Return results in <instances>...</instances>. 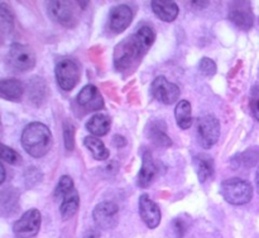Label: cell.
Masks as SVG:
<instances>
[{"label": "cell", "mask_w": 259, "mask_h": 238, "mask_svg": "<svg viewBox=\"0 0 259 238\" xmlns=\"http://www.w3.org/2000/svg\"><path fill=\"white\" fill-rule=\"evenodd\" d=\"M157 173V166L154 164L153 158H152L149 151H144L143 154V161H142V168L139 170L138 178H137V184L139 188H148L152 184V182L156 178Z\"/></svg>", "instance_id": "obj_15"}, {"label": "cell", "mask_w": 259, "mask_h": 238, "mask_svg": "<svg viewBox=\"0 0 259 238\" xmlns=\"http://www.w3.org/2000/svg\"><path fill=\"white\" fill-rule=\"evenodd\" d=\"M151 93L157 101L164 105H172L180 97V87L175 83L169 82L164 76H158L154 78L151 86Z\"/></svg>", "instance_id": "obj_10"}, {"label": "cell", "mask_w": 259, "mask_h": 238, "mask_svg": "<svg viewBox=\"0 0 259 238\" xmlns=\"http://www.w3.org/2000/svg\"><path fill=\"white\" fill-rule=\"evenodd\" d=\"M133 10L129 5L120 4L110 10L108 19V29L113 34H120L131 25L133 20Z\"/></svg>", "instance_id": "obj_11"}, {"label": "cell", "mask_w": 259, "mask_h": 238, "mask_svg": "<svg viewBox=\"0 0 259 238\" xmlns=\"http://www.w3.org/2000/svg\"><path fill=\"white\" fill-rule=\"evenodd\" d=\"M22 146L30 156L38 159L43 158L52 148V133L45 124L34 123L28 124L22 133Z\"/></svg>", "instance_id": "obj_2"}, {"label": "cell", "mask_w": 259, "mask_h": 238, "mask_svg": "<svg viewBox=\"0 0 259 238\" xmlns=\"http://www.w3.org/2000/svg\"><path fill=\"white\" fill-rule=\"evenodd\" d=\"M111 117L106 113H95L86 123V129L93 136H105L110 131Z\"/></svg>", "instance_id": "obj_20"}, {"label": "cell", "mask_w": 259, "mask_h": 238, "mask_svg": "<svg viewBox=\"0 0 259 238\" xmlns=\"http://www.w3.org/2000/svg\"><path fill=\"white\" fill-rule=\"evenodd\" d=\"M0 156H2L3 161H5L8 164H12V165H19L22 163V156L14 149L4 145V144H2V153H0Z\"/></svg>", "instance_id": "obj_28"}, {"label": "cell", "mask_w": 259, "mask_h": 238, "mask_svg": "<svg viewBox=\"0 0 259 238\" xmlns=\"http://www.w3.org/2000/svg\"><path fill=\"white\" fill-rule=\"evenodd\" d=\"M24 93L22 82L17 78H5L0 81V95L8 101L19 102Z\"/></svg>", "instance_id": "obj_19"}, {"label": "cell", "mask_w": 259, "mask_h": 238, "mask_svg": "<svg viewBox=\"0 0 259 238\" xmlns=\"http://www.w3.org/2000/svg\"><path fill=\"white\" fill-rule=\"evenodd\" d=\"M175 117L180 129L187 130L192 126V107L187 100H181L175 108Z\"/></svg>", "instance_id": "obj_22"}, {"label": "cell", "mask_w": 259, "mask_h": 238, "mask_svg": "<svg viewBox=\"0 0 259 238\" xmlns=\"http://www.w3.org/2000/svg\"><path fill=\"white\" fill-rule=\"evenodd\" d=\"M14 27V18H13L12 10L8 8L5 3L0 4V29L3 34H9Z\"/></svg>", "instance_id": "obj_25"}, {"label": "cell", "mask_w": 259, "mask_h": 238, "mask_svg": "<svg viewBox=\"0 0 259 238\" xmlns=\"http://www.w3.org/2000/svg\"><path fill=\"white\" fill-rule=\"evenodd\" d=\"M0 169H2V179H0V183H4L5 182V175H7V174H5V168H4V164H0Z\"/></svg>", "instance_id": "obj_33"}, {"label": "cell", "mask_w": 259, "mask_h": 238, "mask_svg": "<svg viewBox=\"0 0 259 238\" xmlns=\"http://www.w3.org/2000/svg\"><path fill=\"white\" fill-rule=\"evenodd\" d=\"M156 33L151 25H142L133 34L118 43L114 49V66L121 73L133 72L151 49Z\"/></svg>", "instance_id": "obj_1"}, {"label": "cell", "mask_w": 259, "mask_h": 238, "mask_svg": "<svg viewBox=\"0 0 259 238\" xmlns=\"http://www.w3.org/2000/svg\"><path fill=\"white\" fill-rule=\"evenodd\" d=\"M192 163H194L200 183H206L209 179L214 176V160L211 159V156L206 155V154H197L192 159Z\"/></svg>", "instance_id": "obj_18"}, {"label": "cell", "mask_w": 259, "mask_h": 238, "mask_svg": "<svg viewBox=\"0 0 259 238\" xmlns=\"http://www.w3.org/2000/svg\"><path fill=\"white\" fill-rule=\"evenodd\" d=\"M75 184L71 176L68 175H62L58 181L57 187L55 189V197L56 198H63L66 194L71 193L72 191H75Z\"/></svg>", "instance_id": "obj_26"}, {"label": "cell", "mask_w": 259, "mask_h": 238, "mask_svg": "<svg viewBox=\"0 0 259 238\" xmlns=\"http://www.w3.org/2000/svg\"><path fill=\"white\" fill-rule=\"evenodd\" d=\"M76 101L86 111H99L104 108L103 96H101L98 87L94 85H86L78 92Z\"/></svg>", "instance_id": "obj_14"}, {"label": "cell", "mask_w": 259, "mask_h": 238, "mask_svg": "<svg viewBox=\"0 0 259 238\" xmlns=\"http://www.w3.org/2000/svg\"><path fill=\"white\" fill-rule=\"evenodd\" d=\"M172 227V233H174L175 238H182L186 233L187 228H189V222H186L185 217H179L175 219L171 223Z\"/></svg>", "instance_id": "obj_30"}, {"label": "cell", "mask_w": 259, "mask_h": 238, "mask_svg": "<svg viewBox=\"0 0 259 238\" xmlns=\"http://www.w3.org/2000/svg\"><path fill=\"white\" fill-rule=\"evenodd\" d=\"M148 138L152 143L159 148H169L172 146L171 138L167 134V126L163 120H154L148 126Z\"/></svg>", "instance_id": "obj_16"}, {"label": "cell", "mask_w": 259, "mask_h": 238, "mask_svg": "<svg viewBox=\"0 0 259 238\" xmlns=\"http://www.w3.org/2000/svg\"><path fill=\"white\" fill-rule=\"evenodd\" d=\"M255 184H257V191L259 193V166L257 169V174H255Z\"/></svg>", "instance_id": "obj_35"}, {"label": "cell", "mask_w": 259, "mask_h": 238, "mask_svg": "<svg viewBox=\"0 0 259 238\" xmlns=\"http://www.w3.org/2000/svg\"><path fill=\"white\" fill-rule=\"evenodd\" d=\"M48 96L47 83L43 78L34 77L29 81V100L37 106L42 105Z\"/></svg>", "instance_id": "obj_23"}, {"label": "cell", "mask_w": 259, "mask_h": 238, "mask_svg": "<svg viewBox=\"0 0 259 238\" xmlns=\"http://www.w3.org/2000/svg\"><path fill=\"white\" fill-rule=\"evenodd\" d=\"M55 75L58 86L63 91H71L81 78L80 65L73 58H63L56 65Z\"/></svg>", "instance_id": "obj_6"}, {"label": "cell", "mask_w": 259, "mask_h": 238, "mask_svg": "<svg viewBox=\"0 0 259 238\" xmlns=\"http://www.w3.org/2000/svg\"><path fill=\"white\" fill-rule=\"evenodd\" d=\"M229 19L243 30H249L254 24V14L249 2H234L229 7Z\"/></svg>", "instance_id": "obj_12"}, {"label": "cell", "mask_w": 259, "mask_h": 238, "mask_svg": "<svg viewBox=\"0 0 259 238\" xmlns=\"http://www.w3.org/2000/svg\"><path fill=\"white\" fill-rule=\"evenodd\" d=\"M82 238H99V233L96 231H94V229H90V231H88L83 234Z\"/></svg>", "instance_id": "obj_32"}, {"label": "cell", "mask_w": 259, "mask_h": 238, "mask_svg": "<svg viewBox=\"0 0 259 238\" xmlns=\"http://www.w3.org/2000/svg\"><path fill=\"white\" fill-rule=\"evenodd\" d=\"M7 63L15 71L27 72L34 68L35 66V53L29 45L22 43H13L7 53Z\"/></svg>", "instance_id": "obj_5"}, {"label": "cell", "mask_w": 259, "mask_h": 238, "mask_svg": "<svg viewBox=\"0 0 259 238\" xmlns=\"http://www.w3.org/2000/svg\"><path fill=\"white\" fill-rule=\"evenodd\" d=\"M63 141H65V148L67 151H73L75 149V126L72 123L66 120L63 123Z\"/></svg>", "instance_id": "obj_27"}, {"label": "cell", "mask_w": 259, "mask_h": 238, "mask_svg": "<svg viewBox=\"0 0 259 238\" xmlns=\"http://www.w3.org/2000/svg\"><path fill=\"white\" fill-rule=\"evenodd\" d=\"M83 144H85L86 148L89 149V151L91 153L93 158L96 159V160L103 161L109 158V154L110 153H109L108 148H106L105 144H104L100 139L96 138V136H86V138L83 139Z\"/></svg>", "instance_id": "obj_24"}, {"label": "cell", "mask_w": 259, "mask_h": 238, "mask_svg": "<svg viewBox=\"0 0 259 238\" xmlns=\"http://www.w3.org/2000/svg\"><path fill=\"white\" fill-rule=\"evenodd\" d=\"M197 136L200 145L209 150L220 138V123L214 115H204L197 121Z\"/></svg>", "instance_id": "obj_7"}, {"label": "cell", "mask_w": 259, "mask_h": 238, "mask_svg": "<svg viewBox=\"0 0 259 238\" xmlns=\"http://www.w3.org/2000/svg\"><path fill=\"white\" fill-rule=\"evenodd\" d=\"M151 8L156 17L162 22L172 23L179 15V5L172 0H153L151 2Z\"/></svg>", "instance_id": "obj_17"}, {"label": "cell", "mask_w": 259, "mask_h": 238, "mask_svg": "<svg viewBox=\"0 0 259 238\" xmlns=\"http://www.w3.org/2000/svg\"><path fill=\"white\" fill-rule=\"evenodd\" d=\"M77 7H80V2L53 0L47 5L48 15L53 22L66 28H72L77 24L78 18H80V12L77 10Z\"/></svg>", "instance_id": "obj_4"}, {"label": "cell", "mask_w": 259, "mask_h": 238, "mask_svg": "<svg viewBox=\"0 0 259 238\" xmlns=\"http://www.w3.org/2000/svg\"><path fill=\"white\" fill-rule=\"evenodd\" d=\"M78 207H80V196H78L77 191L75 189L71 193L66 194L62 198V202H61L60 213L63 221L72 218L77 213Z\"/></svg>", "instance_id": "obj_21"}, {"label": "cell", "mask_w": 259, "mask_h": 238, "mask_svg": "<svg viewBox=\"0 0 259 238\" xmlns=\"http://www.w3.org/2000/svg\"><path fill=\"white\" fill-rule=\"evenodd\" d=\"M250 111L254 118L259 121V86H253L250 90V100H249Z\"/></svg>", "instance_id": "obj_31"}, {"label": "cell", "mask_w": 259, "mask_h": 238, "mask_svg": "<svg viewBox=\"0 0 259 238\" xmlns=\"http://www.w3.org/2000/svg\"><path fill=\"white\" fill-rule=\"evenodd\" d=\"M222 194L229 204L244 206L252 201L253 187L244 179L230 178L222 183Z\"/></svg>", "instance_id": "obj_3"}, {"label": "cell", "mask_w": 259, "mask_h": 238, "mask_svg": "<svg viewBox=\"0 0 259 238\" xmlns=\"http://www.w3.org/2000/svg\"><path fill=\"white\" fill-rule=\"evenodd\" d=\"M93 219L100 229H113L119 221V207L114 202H101L94 209Z\"/></svg>", "instance_id": "obj_9"}, {"label": "cell", "mask_w": 259, "mask_h": 238, "mask_svg": "<svg viewBox=\"0 0 259 238\" xmlns=\"http://www.w3.org/2000/svg\"><path fill=\"white\" fill-rule=\"evenodd\" d=\"M191 3L192 5H197V7H201V8L207 7V5H209V2H191Z\"/></svg>", "instance_id": "obj_34"}, {"label": "cell", "mask_w": 259, "mask_h": 238, "mask_svg": "<svg viewBox=\"0 0 259 238\" xmlns=\"http://www.w3.org/2000/svg\"><path fill=\"white\" fill-rule=\"evenodd\" d=\"M139 216L148 228H157L161 223V209L156 202L149 198L148 194H142L139 197Z\"/></svg>", "instance_id": "obj_13"}, {"label": "cell", "mask_w": 259, "mask_h": 238, "mask_svg": "<svg viewBox=\"0 0 259 238\" xmlns=\"http://www.w3.org/2000/svg\"><path fill=\"white\" fill-rule=\"evenodd\" d=\"M199 70L200 72H201V75H204L205 77H212V76L217 73L218 67H217V63H215L211 58L205 57L200 61Z\"/></svg>", "instance_id": "obj_29"}, {"label": "cell", "mask_w": 259, "mask_h": 238, "mask_svg": "<svg viewBox=\"0 0 259 238\" xmlns=\"http://www.w3.org/2000/svg\"><path fill=\"white\" fill-rule=\"evenodd\" d=\"M40 212L35 208L29 209L13 224V233L17 238H35L40 229Z\"/></svg>", "instance_id": "obj_8"}]
</instances>
